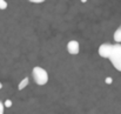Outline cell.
Listing matches in <instances>:
<instances>
[{"mask_svg": "<svg viewBox=\"0 0 121 114\" xmlns=\"http://www.w3.org/2000/svg\"><path fill=\"white\" fill-rule=\"evenodd\" d=\"M98 53L101 58L109 59L113 67L121 72V44H102Z\"/></svg>", "mask_w": 121, "mask_h": 114, "instance_id": "cell-1", "label": "cell"}, {"mask_svg": "<svg viewBox=\"0 0 121 114\" xmlns=\"http://www.w3.org/2000/svg\"><path fill=\"white\" fill-rule=\"evenodd\" d=\"M32 75H33L35 83L39 86H43L48 82V73L45 68H42L40 66H35L32 70Z\"/></svg>", "mask_w": 121, "mask_h": 114, "instance_id": "cell-2", "label": "cell"}, {"mask_svg": "<svg viewBox=\"0 0 121 114\" xmlns=\"http://www.w3.org/2000/svg\"><path fill=\"white\" fill-rule=\"evenodd\" d=\"M67 51L69 54L72 55H77L79 52H80V45L77 40H71L68 44H67Z\"/></svg>", "mask_w": 121, "mask_h": 114, "instance_id": "cell-3", "label": "cell"}, {"mask_svg": "<svg viewBox=\"0 0 121 114\" xmlns=\"http://www.w3.org/2000/svg\"><path fill=\"white\" fill-rule=\"evenodd\" d=\"M114 41L117 42V44H120L121 42V25L118 27V30L115 31V33H114Z\"/></svg>", "mask_w": 121, "mask_h": 114, "instance_id": "cell-4", "label": "cell"}, {"mask_svg": "<svg viewBox=\"0 0 121 114\" xmlns=\"http://www.w3.org/2000/svg\"><path fill=\"white\" fill-rule=\"evenodd\" d=\"M28 82H30V80H28V78H25V79H22L21 81H20V83L18 85V89L19 91H21V89H24L27 85H28Z\"/></svg>", "mask_w": 121, "mask_h": 114, "instance_id": "cell-5", "label": "cell"}, {"mask_svg": "<svg viewBox=\"0 0 121 114\" xmlns=\"http://www.w3.org/2000/svg\"><path fill=\"white\" fill-rule=\"evenodd\" d=\"M7 8V2L5 0H0V9H6Z\"/></svg>", "mask_w": 121, "mask_h": 114, "instance_id": "cell-6", "label": "cell"}, {"mask_svg": "<svg viewBox=\"0 0 121 114\" xmlns=\"http://www.w3.org/2000/svg\"><path fill=\"white\" fill-rule=\"evenodd\" d=\"M4 106H5V107H11V106H12V101H11V100H6V101L4 102Z\"/></svg>", "mask_w": 121, "mask_h": 114, "instance_id": "cell-7", "label": "cell"}, {"mask_svg": "<svg viewBox=\"0 0 121 114\" xmlns=\"http://www.w3.org/2000/svg\"><path fill=\"white\" fill-rule=\"evenodd\" d=\"M4 111H5V106H4V104L0 101V114H4Z\"/></svg>", "mask_w": 121, "mask_h": 114, "instance_id": "cell-8", "label": "cell"}, {"mask_svg": "<svg viewBox=\"0 0 121 114\" xmlns=\"http://www.w3.org/2000/svg\"><path fill=\"white\" fill-rule=\"evenodd\" d=\"M31 2H33V4H40V2H43L45 0H30Z\"/></svg>", "mask_w": 121, "mask_h": 114, "instance_id": "cell-9", "label": "cell"}, {"mask_svg": "<svg viewBox=\"0 0 121 114\" xmlns=\"http://www.w3.org/2000/svg\"><path fill=\"white\" fill-rule=\"evenodd\" d=\"M112 78H106V83H112Z\"/></svg>", "mask_w": 121, "mask_h": 114, "instance_id": "cell-10", "label": "cell"}, {"mask_svg": "<svg viewBox=\"0 0 121 114\" xmlns=\"http://www.w3.org/2000/svg\"><path fill=\"white\" fill-rule=\"evenodd\" d=\"M2 88V83H1V81H0V89Z\"/></svg>", "mask_w": 121, "mask_h": 114, "instance_id": "cell-11", "label": "cell"}, {"mask_svg": "<svg viewBox=\"0 0 121 114\" xmlns=\"http://www.w3.org/2000/svg\"><path fill=\"white\" fill-rule=\"evenodd\" d=\"M81 1H86V0H81Z\"/></svg>", "mask_w": 121, "mask_h": 114, "instance_id": "cell-12", "label": "cell"}]
</instances>
